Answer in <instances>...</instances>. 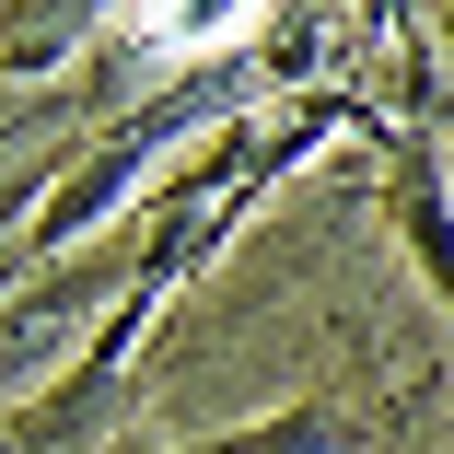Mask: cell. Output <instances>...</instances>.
<instances>
[{
	"label": "cell",
	"instance_id": "obj_1",
	"mask_svg": "<svg viewBox=\"0 0 454 454\" xmlns=\"http://www.w3.org/2000/svg\"><path fill=\"white\" fill-rule=\"evenodd\" d=\"M268 24V0H140V35L175 47V59H222Z\"/></svg>",
	"mask_w": 454,
	"mask_h": 454
}]
</instances>
